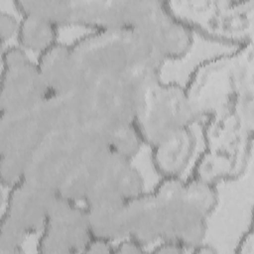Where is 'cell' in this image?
<instances>
[{"label":"cell","instance_id":"obj_8","mask_svg":"<svg viewBox=\"0 0 254 254\" xmlns=\"http://www.w3.org/2000/svg\"><path fill=\"white\" fill-rule=\"evenodd\" d=\"M57 193L23 180L8 190L4 213L15 220L29 235L41 233Z\"/></svg>","mask_w":254,"mask_h":254},{"label":"cell","instance_id":"obj_11","mask_svg":"<svg viewBox=\"0 0 254 254\" xmlns=\"http://www.w3.org/2000/svg\"><path fill=\"white\" fill-rule=\"evenodd\" d=\"M132 1L67 0V25L93 30L130 28Z\"/></svg>","mask_w":254,"mask_h":254},{"label":"cell","instance_id":"obj_6","mask_svg":"<svg viewBox=\"0 0 254 254\" xmlns=\"http://www.w3.org/2000/svg\"><path fill=\"white\" fill-rule=\"evenodd\" d=\"M83 151L72 127L51 132L32 153L24 180L58 192Z\"/></svg>","mask_w":254,"mask_h":254},{"label":"cell","instance_id":"obj_22","mask_svg":"<svg viewBox=\"0 0 254 254\" xmlns=\"http://www.w3.org/2000/svg\"><path fill=\"white\" fill-rule=\"evenodd\" d=\"M84 253H114V242L103 238L92 237Z\"/></svg>","mask_w":254,"mask_h":254},{"label":"cell","instance_id":"obj_20","mask_svg":"<svg viewBox=\"0 0 254 254\" xmlns=\"http://www.w3.org/2000/svg\"><path fill=\"white\" fill-rule=\"evenodd\" d=\"M28 235L15 220L3 213L0 230V254L24 252V243Z\"/></svg>","mask_w":254,"mask_h":254},{"label":"cell","instance_id":"obj_4","mask_svg":"<svg viewBox=\"0 0 254 254\" xmlns=\"http://www.w3.org/2000/svg\"><path fill=\"white\" fill-rule=\"evenodd\" d=\"M50 91L37 63L19 46H10L2 52L0 111L16 114L32 110Z\"/></svg>","mask_w":254,"mask_h":254},{"label":"cell","instance_id":"obj_21","mask_svg":"<svg viewBox=\"0 0 254 254\" xmlns=\"http://www.w3.org/2000/svg\"><path fill=\"white\" fill-rule=\"evenodd\" d=\"M20 20H18L14 15L1 11L0 13V39L2 45L10 41L14 37H17L19 30Z\"/></svg>","mask_w":254,"mask_h":254},{"label":"cell","instance_id":"obj_17","mask_svg":"<svg viewBox=\"0 0 254 254\" xmlns=\"http://www.w3.org/2000/svg\"><path fill=\"white\" fill-rule=\"evenodd\" d=\"M185 195L192 208L205 218L218 203V192L214 184L197 177L185 182Z\"/></svg>","mask_w":254,"mask_h":254},{"label":"cell","instance_id":"obj_25","mask_svg":"<svg viewBox=\"0 0 254 254\" xmlns=\"http://www.w3.org/2000/svg\"><path fill=\"white\" fill-rule=\"evenodd\" d=\"M237 252L240 253H252L253 252V234L249 230L244 237L240 240L239 245L237 246Z\"/></svg>","mask_w":254,"mask_h":254},{"label":"cell","instance_id":"obj_14","mask_svg":"<svg viewBox=\"0 0 254 254\" xmlns=\"http://www.w3.org/2000/svg\"><path fill=\"white\" fill-rule=\"evenodd\" d=\"M194 147L195 136L190 127L175 131L151 147L155 169L162 178L181 177L190 161Z\"/></svg>","mask_w":254,"mask_h":254},{"label":"cell","instance_id":"obj_15","mask_svg":"<svg viewBox=\"0 0 254 254\" xmlns=\"http://www.w3.org/2000/svg\"><path fill=\"white\" fill-rule=\"evenodd\" d=\"M99 187L112 190L126 200L145 192L144 178L133 165L132 160L115 152H113L105 168L101 183L97 188Z\"/></svg>","mask_w":254,"mask_h":254},{"label":"cell","instance_id":"obj_19","mask_svg":"<svg viewBox=\"0 0 254 254\" xmlns=\"http://www.w3.org/2000/svg\"><path fill=\"white\" fill-rule=\"evenodd\" d=\"M31 155L32 154L22 152L0 154V177L2 187L10 190L24 180Z\"/></svg>","mask_w":254,"mask_h":254},{"label":"cell","instance_id":"obj_24","mask_svg":"<svg viewBox=\"0 0 254 254\" xmlns=\"http://www.w3.org/2000/svg\"><path fill=\"white\" fill-rule=\"evenodd\" d=\"M188 249L179 242L171 240H162L159 241V244L155 246L152 250L154 253H163V254H182L187 252Z\"/></svg>","mask_w":254,"mask_h":254},{"label":"cell","instance_id":"obj_5","mask_svg":"<svg viewBox=\"0 0 254 254\" xmlns=\"http://www.w3.org/2000/svg\"><path fill=\"white\" fill-rule=\"evenodd\" d=\"M152 192L163 215L162 240L179 242L188 250L204 242L207 218L188 202L185 195V181L181 177L162 178Z\"/></svg>","mask_w":254,"mask_h":254},{"label":"cell","instance_id":"obj_3","mask_svg":"<svg viewBox=\"0 0 254 254\" xmlns=\"http://www.w3.org/2000/svg\"><path fill=\"white\" fill-rule=\"evenodd\" d=\"M131 29L138 32L165 60L186 56L193 44L190 28L159 1H133Z\"/></svg>","mask_w":254,"mask_h":254},{"label":"cell","instance_id":"obj_23","mask_svg":"<svg viewBox=\"0 0 254 254\" xmlns=\"http://www.w3.org/2000/svg\"><path fill=\"white\" fill-rule=\"evenodd\" d=\"M146 247L139 243L138 241L126 237L118 241L114 245V253H143L146 251Z\"/></svg>","mask_w":254,"mask_h":254},{"label":"cell","instance_id":"obj_7","mask_svg":"<svg viewBox=\"0 0 254 254\" xmlns=\"http://www.w3.org/2000/svg\"><path fill=\"white\" fill-rule=\"evenodd\" d=\"M91 238L84 206L58 192L40 233L38 251L48 254L84 252Z\"/></svg>","mask_w":254,"mask_h":254},{"label":"cell","instance_id":"obj_2","mask_svg":"<svg viewBox=\"0 0 254 254\" xmlns=\"http://www.w3.org/2000/svg\"><path fill=\"white\" fill-rule=\"evenodd\" d=\"M198 112L189 90L176 82L161 79L151 84L138 105L134 123L150 147L175 131L190 127Z\"/></svg>","mask_w":254,"mask_h":254},{"label":"cell","instance_id":"obj_13","mask_svg":"<svg viewBox=\"0 0 254 254\" xmlns=\"http://www.w3.org/2000/svg\"><path fill=\"white\" fill-rule=\"evenodd\" d=\"M127 237L145 247L163 237V215L153 192H143L126 201Z\"/></svg>","mask_w":254,"mask_h":254},{"label":"cell","instance_id":"obj_16","mask_svg":"<svg viewBox=\"0 0 254 254\" xmlns=\"http://www.w3.org/2000/svg\"><path fill=\"white\" fill-rule=\"evenodd\" d=\"M16 38L19 47L41 55L59 42L58 26L41 17L24 14Z\"/></svg>","mask_w":254,"mask_h":254},{"label":"cell","instance_id":"obj_12","mask_svg":"<svg viewBox=\"0 0 254 254\" xmlns=\"http://www.w3.org/2000/svg\"><path fill=\"white\" fill-rule=\"evenodd\" d=\"M37 64L50 94L69 93L83 81L71 46L58 42L39 55Z\"/></svg>","mask_w":254,"mask_h":254},{"label":"cell","instance_id":"obj_9","mask_svg":"<svg viewBox=\"0 0 254 254\" xmlns=\"http://www.w3.org/2000/svg\"><path fill=\"white\" fill-rule=\"evenodd\" d=\"M126 199L112 190L97 188L84 202L92 237L112 242L127 237Z\"/></svg>","mask_w":254,"mask_h":254},{"label":"cell","instance_id":"obj_10","mask_svg":"<svg viewBox=\"0 0 254 254\" xmlns=\"http://www.w3.org/2000/svg\"><path fill=\"white\" fill-rule=\"evenodd\" d=\"M50 134L39 104L32 110L0 115V154L22 152L32 154Z\"/></svg>","mask_w":254,"mask_h":254},{"label":"cell","instance_id":"obj_1","mask_svg":"<svg viewBox=\"0 0 254 254\" xmlns=\"http://www.w3.org/2000/svg\"><path fill=\"white\" fill-rule=\"evenodd\" d=\"M83 77L123 78L141 67L162 69L165 60L135 30H94L71 45Z\"/></svg>","mask_w":254,"mask_h":254},{"label":"cell","instance_id":"obj_18","mask_svg":"<svg viewBox=\"0 0 254 254\" xmlns=\"http://www.w3.org/2000/svg\"><path fill=\"white\" fill-rule=\"evenodd\" d=\"M145 145L143 137L134 122L114 127L109 134V147L116 154L133 160Z\"/></svg>","mask_w":254,"mask_h":254}]
</instances>
